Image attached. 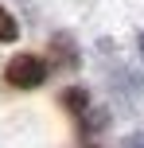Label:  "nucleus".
<instances>
[{
    "label": "nucleus",
    "mask_w": 144,
    "mask_h": 148,
    "mask_svg": "<svg viewBox=\"0 0 144 148\" xmlns=\"http://www.w3.org/2000/svg\"><path fill=\"white\" fill-rule=\"evenodd\" d=\"M4 78H8V86H16V90H35V86H43V78H47V62L39 59V55H16V59L8 62Z\"/></svg>",
    "instance_id": "obj_1"
},
{
    "label": "nucleus",
    "mask_w": 144,
    "mask_h": 148,
    "mask_svg": "<svg viewBox=\"0 0 144 148\" xmlns=\"http://www.w3.org/2000/svg\"><path fill=\"white\" fill-rule=\"evenodd\" d=\"M16 35H20V27H16V20H12V12H8V8L0 4V43H12Z\"/></svg>",
    "instance_id": "obj_2"
},
{
    "label": "nucleus",
    "mask_w": 144,
    "mask_h": 148,
    "mask_svg": "<svg viewBox=\"0 0 144 148\" xmlns=\"http://www.w3.org/2000/svg\"><path fill=\"white\" fill-rule=\"evenodd\" d=\"M86 101H90L86 90H70V94H66V105H70V109H86Z\"/></svg>",
    "instance_id": "obj_3"
},
{
    "label": "nucleus",
    "mask_w": 144,
    "mask_h": 148,
    "mask_svg": "<svg viewBox=\"0 0 144 148\" xmlns=\"http://www.w3.org/2000/svg\"><path fill=\"white\" fill-rule=\"evenodd\" d=\"M125 148H144V136H129V140H125Z\"/></svg>",
    "instance_id": "obj_4"
},
{
    "label": "nucleus",
    "mask_w": 144,
    "mask_h": 148,
    "mask_svg": "<svg viewBox=\"0 0 144 148\" xmlns=\"http://www.w3.org/2000/svg\"><path fill=\"white\" fill-rule=\"evenodd\" d=\"M140 55H144V31H140Z\"/></svg>",
    "instance_id": "obj_5"
}]
</instances>
